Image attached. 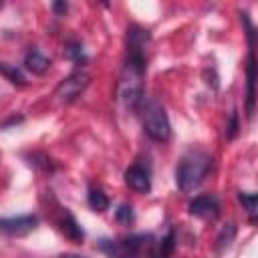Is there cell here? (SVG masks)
I'll list each match as a JSON object with an SVG mask.
<instances>
[{"label": "cell", "instance_id": "cell-1", "mask_svg": "<svg viewBox=\"0 0 258 258\" xmlns=\"http://www.w3.org/2000/svg\"><path fill=\"white\" fill-rule=\"evenodd\" d=\"M145 46L127 44V58L121 69L117 97L127 109H137L143 99V77H145Z\"/></svg>", "mask_w": 258, "mask_h": 258}, {"label": "cell", "instance_id": "cell-2", "mask_svg": "<svg viewBox=\"0 0 258 258\" xmlns=\"http://www.w3.org/2000/svg\"><path fill=\"white\" fill-rule=\"evenodd\" d=\"M210 167H212V157L208 153H204V151L187 153L179 161V165L175 167V183H177V187L183 194L194 191L204 181V177L208 175Z\"/></svg>", "mask_w": 258, "mask_h": 258}, {"label": "cell", "instance_id": "cell-3", "mask_svg": "<svg viewBox=\"0 0 258 258\" xmlns=\"http://www.w3.org/2000/svg\"><path fill=\"white\" fill-rule=\"evenodd\" d=\"M139 109V117H141V125L145 129V133L155 139V141H167L171 137V125L167 119V113L163 109V105L149 97V99H141V103L137 105Z\"/></svg>", "mask_w": 258, "mask_h": 258}, {"label": "cell", "instance_id": "cell-4", "mask_svg": "<svg viewBox=\"0 0 258 258\" xmlns=\"http://www.w3.org/2000/svg\"><path fill=\"white\" fill-rule=\"evenodd\" d=\"M99 248L107 254V258H143V254L153 248V242L151 236L139 234L121 240H101Z\"/></svg>", "mask_w": 258, "mask_h": 258}, {"label": "cell", "instance_id": "cell-5", "mask_svg": "<svg viewBox=\"0 0 258 258\" xmlns=\"http://www.w3.org/2000/svg\"><path fill=\"white\" fill-rule=\"evenodd\" d=\"M87 85H89V75L83 71H75L71 77H67L56 87V99L60 103H71L77 97H81V93L87 89Z\"/></svg>", "mask_w": 258, "mask_h": 258}, {"label": "cell", "instance_id": "cell-6", "mask_svg": "<svg viewBox=\"0 0 258 258\" xmlns=\"http://www.w3.org/2000/svg\"><path fill=\"white\" fill-rule=\"evenodd\" d=\"M38 224V218L32 214L18 216V218H0V230L10 234V236H24L32 232Z\"/></svg>", "mask_w": 258, "mask_h": 258}, {"label": "cell", "instance_id": "cell-7", "mask_svg": "<svg viewBox=\"0 0 258 258\" xmlns=\"http://www.w3.org/2000/svg\"><path fill=\"white\" fill-rule=\"evenodd\" d=\"M187 210H189L191 216H198V218L208 220V218H216V216L220 214V202H218L216 196L204 194V196L194 198V200L189 202Z\"/></svg>", "mask_w": 258, "mask_h": 258}, {"label": "cell", "instance_id": "cell-8", "mask_svg": "<svg viewBox=\"0 0 258 258\" xmlns=\"http://www.w3.org/2000/svg\"><path fill=\"white\" fill-rule=\"evenodd\" d=\"M125 181L131 189L139 191V194H147L151 189V173L145 165L141 163H133L131 167H127L125 171Z\"/></svg>", "mask_w": 258, "mask_h": 258}, {"label": "cell", "instance_id": "cell-9", "mask_svg": "<svg viewBox=\"0 0 258 258\" xmlns=\"http://www.w3.org/2000/svg\"><path fill=\"white\" fill-rule=\"evenodd\" d=\"M58 224H60V232H62L67 238H71V240H75V242H83L85 232H83V228L79 226V222L73 218V214L64 212Z\"/></svg>", "mask_w": 258, "mask_h": 258}, {"label": "cell", "instance_id": "cell-10", "mask_svg": "<svg viewBox=\"0 0 258 258\" xmlns=\"http://www.w3.org/2000/svg\"><path fill=\"white\" fill-rule=\"evenodd\" d=\"M24 67H26L28 71H32L34 75H42V73H46V69L50 67V60H48L40 50L32 48V50H28V54H26V58H24Z\"/></svg>", "mask_w": 258, "mask_h": 258}, {"label": "cell", "instance_id": "cell-11", "mask_svg": "<svg viewBox=\"0 0 258 258\" xmlns=\"http://www.w3.org/2000/svg\"><path fill=\"white\" fill-rule=\"evenodd\" d=\"M246 81H248V91H246V111L248 117L254 115V52L250 50L248 56V67H246Z\"/></svg>", "mask_w": 258, "mask_h": 258}, {"label": "cell", "instance_id": "cell-12", "mask_svg": "<svg viewBox=\"0 0 258 258\" xmlns=\"http://www.w3.org/2000/svg\"><path fill=\"white\" fill-rule=\"evenodd\" d=\"M87 202H89V206H91L95 212H105V210L109 208V198H107V194H105L103 189H99V187H91V189H89Z\"/></svg>", "mask_w": 258, "mask_h": 258}, {"label": "cell", "instance_id": "cell-13", "mask_svg": "<svg viewBox=\"0 0 258 258\" xmlns=\"http://www.w3.org/2000/svg\"><path fill=\"white\" fill-rule=\"evenodd\" d=\"M0 73H2L12 85H18V87H24V85H26V77L22 75V71L16 69V67H12V64L0 62Z\"/></svg>", "mask_w": 258, "mask_h": 258}, {"label": "cell", "instance_id": "cell-14", "mask_svg": "<svg viewBox=\"0 0 258 258\" xmlns=\"http://www.w3.org/2000/svg\"><path fill=\"white\" fill-rule=\"evenodd\" d=\"M238 200H240V204L244 206V210H246V214L250 216V220L256 222V204H258L256 194H240Z\"/></svg>", "mask_w": 258, "mask_h": 258}, {"label": "cell", "instance_id": "cell-15", "mask_svg": "<svg viewBox=\"0 0 258 258\" xmlns=\"http://www.w3.org/2000/svg\"><path fill=\"white\" fill-rule=\"evenodd\" d=\"M67 56H69V58H73L77 64H83V62L87 60V56H85V50H83V44H81V42H71V44L67 46Z\"/></svg>", "mask_w": 258, "mask_h": 258}, {"label": "cell", "instance_id": "cell-16", "mask_svg": "<svg viewBox=\"0 0 258 258\" xmlns=\"http://www.w3.org/2000/svg\"><path fill=\"white\" fill-rule=\"evenodd\" d=\"M115 218H117V222H121V224H131V222L135 220L133 208H131L129 204H123V206H119V210L115 212Z\"/></svg>", "mask_w": 258, "mask_h": 258}, {"label": "cell", "instance_id": "cell-17", "mask_svg": "<svg viewBox=\"0 0 258 258\" xmlns=\"http://www.w3.org/2000/svg\"><path fill=\"white\" fill-rule=\"evenodd\" d=\"M234 234H236V228L232 226V224H228L224 230H222V234H220V238H218V250H222L224 246H228L230 242H232V238H234Z\"/></svg>", "mask_w": 258, "mask_h": 258}, {"label": "cell", "instance_id": "cell-18", "mask_svg": "<svg viewBox=\"0 0 258 258\" xmlns=\"http://www.w3.org/2000/svg\"><path fill=\"white\" fill-rule=\"evenodd\" d=\"M236 133H238V113L234 111V113L230 115V123H228V127H226V137H228V139H234Z\"/></svg>", "mask_w": 258, "mask_h": 258}, {"label": "cell", "instance_id": "cell-19", "mask_svg": "<svg viewBox=\"0 0 258 258\" xmlns=\"http://www.w3.org/2000/svg\"><path fill=\"white\" fill-rule=\"evenodd\" d=\"M67 8H69V4H67V2H54V4H52V10H54L56 14H64V12H67Z\"/></svg>", "mask_w": 258, "mask_h": 258}, {"label": "cell", "instance_id": "cell-20", "mask_svg": "<svg viewBox=\"0 0 258 258\" xmlns=\"http://www.w3.org/2000/svg\"><path fill=\"white\" fill-rule=\"evenodd\" d=\"M58 258H85V256H77V254H62Z\"/></svg>", "mask_w": 258, "mask_h": 258}, {"label": "cell", "instance_id": "cell-21", "mask_svg": "<svg viewBox=\"0 0 258 258\" xmlns=\"http://www.w3.org/2000/svg\"><path fill=\"white\" fill-rule=\"evenodd\" d=\"M0 8H2V2H0Z\"/></svg>", "mask_w": 258, "mask_h": 258}]
</instances>
